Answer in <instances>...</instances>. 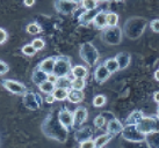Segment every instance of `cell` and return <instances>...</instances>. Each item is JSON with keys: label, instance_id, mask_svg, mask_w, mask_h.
I'll list each match as a JSON object with an SVG mask.
<instances>
[{"label": "cell", "instance_id": "1", "mask_svg": "<svg viewBox=\"0 0 159 148\" xmlns=\"http://www.w3.org/2000/svg\"><path fill=\"white\" fill-rule=\"evenodd\" d=\"M79 56H80V58L89 66L97 65L98 60H99V58H100L99 51H98L97 49H95V46H94L92 43H89V42L80 45Z\"/></svg>", "mask_w": 159, "mask_h": 148}, {"label": "cell", "instance_id": "2", "mask_svg": "<svg viewBox=\"0 0 159 148\" xmlns=\"http://www.w3.org/2000/svg\"><path fill=\"white\" fill-rule=\"evenodd\" d=\"M136 126L139 132L145 135L159 132V116H144L141 122L136 124Z\"/></svg>", "mask_w": 159, "mask_h": 148}, {"label": "cell", "instance_id": "3", "mask_svg": "<svg viewBox=\"0 0 159 148\" xmlns=\"http://www.w3.org/2000/svg\"><path fill=\"white\" fill-rule=\"evenodd\" d=\"M102 41L108 45H117L122 41V31L119 27H107L102 30Z\"/></svg>", "mask_w": 159, "mask_h": 148}, {"label": "cell", "instance_id": "4", "mask_svg": "<svg viewBox=\"0 0 159 148\" xmlns=\"http://www.w3.org/2000/svg\"><path fill=\"white\" fill-rule=\"evenodd\" d=\"M71 71H72V66H71V59L69 57H56L53 74H56L58 78H65L71 73Z\"/></svg>", "mask_w": 159, "mask_h": 148}, {"label": "cell", "instance_id": "5", "mask_svg": "<svg viewBox=\"0 0 159 148\" xmlns=\"http://www.w3.org/2000/svg\"><path fill=\"white\" fill-rule=\"evenodd\" d=\"M121 134L124 140L130 141V142H144L146 139V135L139 132L136 125H127Z\"/></svg>", "mask_w": 159, "mask_h": 148}, {"label": "cell", "instance_id": "6", "mask_svg": "<svg viewBox=\"0 0 159 148\" xmlns=\"http://www.w3.org/2000/svg\"><path fill=\"white\" fill-rule=\"evenodd\" d=\"M53 6L58 13L64 14V15H70L75 13L79 7V5L75 4L72 0H55Z\"/></svg>", "mask_w": 159, "mask_h": 148}, {"label": "cell", "instance_id": "7", "mask_svg": "<svg viewBox=\"0 0 159 148\" xmlns=\"http://www.w3.org/2000/svg\"><path fill=\"white\" fill-rule=\"evenodd\" d=\"M2 87L15 95H25L27 93V87L25 85H22L19 81H15V80H11V79L2 81Z\"/></svg>", "mask_w": 159, "mask_h": 148}, {"label": "cell", "instance_id": "8", "mask_svg": "<svg viewBox=\"0 0 159 148\" xmlns=\"http://www.w3.org/2000/svg\"><path fill=\"white\" fill-rule=\"evenodd\" d=\"M23 96V105L29 110H37L40 109L42 100L39 94H35L33 92H27Z\"/></svg>", "mask_w": 159, "mask_h": 148}, {"label": "cell", "instance_id": "9", "mask_svg": "<svg viewBox=\"0 0 159 148\" xmlns=\"http://www.w3.org/2000/svg\"><path fill=\"white\" fill-rule=\"evenodd\" d=\"M58 119L65 128L75 127V119H73V113L70 112L69 110H61L58 112Z\"/></svg>", "mask_w": 159, "mask_h": 148}, {"label": "cell", "instance_id": "10", "mask_svg": "<svg viewBox=\"0 0 159 148\" xmlns=\"http://www.w3.org/2000/svg\"><path fill=\"white\" fill-rule=\"evenodd\" d=\"M111 72L107 70V67L103 64L98 65L95 71H94V79L98 83H103L106 82L107 80L111 76Z\"/></svg>", "mask_w": 159, "mask_h": 148}, {"label": "cell", "instance_id": "11", "mask_svg": "<svg viewBox=\"0 0 159 148\" xmlns=\"http://www.w3.org/2000/svg\"><path fill=\"white\" fill-rule=\"evenodd\" d=\"M100 11L98 8L91 9V11H85L84 13L79 15V24L84 27L89 26L91 23H93V20L95 19V16H97V14Z\"/></svg>", "mask_w": 159, "mask_h": 148}, {"label": "cell", "instance_id": "12", "mask_svg": "<svg viewBox=\"0 0 159 148\" xmlns=\"http://www.w3.org/2000/svg\"><path fill=\"white\" fill-rule=\"evenodd\" d=\"M87 116H89V112H87V109L84 108V107H80V108H77L73 112V119H75V127H79L80 125H83L86 119H87Z\"/></svg>", "mask_w": 159, "mask_h": 148}, {"label": "cell", "instance_id": "13", "mask_svg": "<svg viewBox=\"0 0 159 148\" xmlns=\"http://www.w3.org/2000/svg\"><path fill=\"white\" fill-rule=\"evenodd\" d=\"M123 128V125L116 118H111V120H108V123H107V133L111 134L113 137L119 134V133H122Z\"/></svg>", "mask_w": 159, "mask_h": 148}, {"label": "cell", "instance_id": "14", "mask_svg": "<svg viewBox=\"0 0 159 148\" xmlns=\"http://www.w3.org/2000/svg\"><path fill=\"white\" fill-rule=\"evenodd\" d=\"M55 64H56V57H49V58H45L43 61H41L37 67L47 74H51L55 70Z\"/></svg>", "mask_w": 159, "mask_h": 148}, {"label": "cell", "instance_id": "15", "mask_svg": "<svg viewBox=\"0 0 159 148\" xmlns=\"http://www.w3.org/2000/svg\"><path fill=\"white\" fill-rule=\"evenodd\" d=\"M93 26L95 27L99 30H105L107 27V12L105 11H100L97 14L95 19L93 20Z\"/></svg>", "mask_w": 159, "mask_h": 148}, {"label": "cell", "instance_id": "16", "mask_svg": "<svg viewBox=\"0 0 159 148\" xmlns=\"http://www.w3.org/2000/svg\"><path fill=\"white\" fill-rule=\"evenodd\" d=\"M92 137H93V130L89 126L77 130V132H75V138L78 142H83L85 140L92 139Z\"/></svg>", "mask_w": 159, "mask_h": 148}, {"label": "cell", "instance_id": "17", "mask_svg": "<svg viewBox=\"0 0 159 148\" xmlns=\"http://www.w3.org/2000/svg\"><path fill=\"white\" fill-rule=\"evenodd\" d=\"M85 98V94L83 90H75L70 88L69 90V96H67V101L71 103H80L83 102Z\"/></svg>", "mask_w": 159, "mask_h": 148}, {"label": "cell", "instance_id": "18", "mask_svg": "<svg viewBox=\"0 0 159 148\" xmlns=\"http://www.w3.org/2000/svg\"><path fill=\"white\" fill-rule=\"evenodd\" d=\"M31 80H33V82L35 83L36 86H40V85H42V83L45 82V81L48 80V74L45 73V72H43V71H41L40 68L37 67V68L33 72Z\"/></svg>", "mask_w": 159, "mask_h": 148}, {"label": "cell", "instance_id": "19", "mask_svg": "<svg viewBox=\"0 0 159 148\" xmlns=\"http://www.w3.org/2000/svg\"><path fill=\"white\" fill-rule=\"evenodd\" d=\"M116 60L119 63L120 65V70H124V68H127L130 64V60H131V56H130V53L128 52H120L116 54Z\"/></svg>", "mask_w": 159, "mask_h": 148}, {"label": "cell", "instance_id": "20", "mask_svg": "<svg viewBox=\"0 0 159 148\" xmlns=\"http://www.w3.org/2000/svg\"><path fill=\"white\" fill-rule=\"evenodd\" d=\"M143 117H144V113L139 111V110H136V111H133L129 115L125 122H127L128 125H136V124H138L143 119Z\"/></svg>", "mask_w": 159, "mask_h": 148}, {"label": "cell", "instance_id": "21", "mask_svg": "<svg viewBox=\"0 0 159 148\" xmlns=\"http://www.w3.org/2000/svg\"><path fill=\"white\" fill-rule=\"evenodd\" d=\"M71 74H72L75 78L85 79L89 75V70H87V67H85V66H83V65H75L72 67Z\"/></svg>", "mask_w": 159, "mask_h": 148}, {"label": "cell", "instance_id": "22", "mask_svg": "<svg viewBox=\"0 0 159 148\" xmlns=\"http://www.w3.org/2000/svg\"><path fill=\"white\" fill-rule=\"evenodd\" d=\"M69 88L65 87H56L53 90L52 95L56 98V101H64L67 100V96H69Z\"/></svg>", "mask_w": 159, "mask_h": 148}, {"label": "cell", "instance_id": "23", "mask_svg": "<svg viewBox=\"0 0 159 148\" xmlns=\"http://www.w3.org/2000/svg\"><path fill=\"white\" fill-rule=\"evenodd\" d=\"M145 142L149 148H159V132L146 135Z\"/></svg>", "mask_w": 159, "mask_h": 148}, {"label": "cell", "instance_id": "24", "mask_svg": "<svg viewBox=\"0 0 159 148\" xmlns=\"http://www.w3.org/2000/svg\"><path fill=\"white\" fill-rule=\"evenodd\" d=\"M111 138H113V135L109 134V133H105V134H101V135H99V137H97V138L94 139L97 148L105 147V146L111 140Z\"/></svg>", "mask_w": 159, "mask_h": 148}, {"label": "cell", "instance_id": "25", "mask_svg": "<svg viewBox=\"0 0 159 148\" xmlns=\"http://www.w3.org/2000/svg\"><path fill=\"white\" fill-rule=\"evenodd\" d=\"M103 65L106 66L107 70L109 71L111 74L116 73L117 71H120V65L117 60H116V58H108V59L103 61Z\"/></svg>", "mask_w": 159, "mask_h": 148}, {"label": "cell", "instance_id": "26", "mask_svg": "<svg viewBox=\"0 0 159 148\" xmlns=\"http://www.w3.org/2000/svg\"><path fill=\"white\" fill-rule=\"evenodd\" d=\"M57 87L55 83L52 82H50V81H45V82H43L42 85H40L39 86V88H40V90L43 94H45V95H49V94H52L53 90H55V88Z\"/></svg>", "mask_w": 159, "mask_h": 148}, {"label": "cell", "instance_id": "27", "mask_svg": "<svg viewBox=\"0 0 159 148\" xmlns=\"http://www.w3.org/2000/svg\"><path fill=\"white\" fill-rule=\"evenodd\" d=\"M119 24V15L114 12H107V26L117 27Z\"/></svg>", "mask_w": 159, "mask_h": 148}, {"label": "cell", "instance_id": "28", "mask_svg": "<svg viewBox=\"0 0 159 148\" xmlns=\"http://www.w3.org/2000/svg\"><path fill=\"white\" fill-rule=\"evenodd\" d=\"M85 86H86L85 79L75 78V79H73L72 82H71V88H72V89H75V90H84Z\"/></svg>", "mask_w": 159, "mask_h": 148}, {"label": "cell", "instance_id": "29", "mask_svg": "<svg viewBox=\"0 0 159 148\" xmlns=\"http://www.w3.org/2000/svg\"><path fill=\"white\" fill-rule=\"evenodd\" d=\"M26 31L28 34H30V35H37V34H40L41 31H42V28H41L40 24L33 22V23H29L26 27Z\"/></svg>", "mask_w": 159, "mask_h": 148}, {"label": "cell", "instance_id": "30", "mask_svg": "<svg viewBox=\"0 0 159 148\" xmlns=\"http://www.w3.org/2000/svg\"><path fill=\"white\" fill-rule=\"evenodd\" d=\"M98 2L97 0H83L81 1V7L85 11H91V9L98 8Z\"/></svg>", "mask_w": 159, "mask_h": 148}, {"label": "cell", "instance_id": "31", "mask_svg": "<svg viewBox=\"0 0 159 148\" xmlns=\"http://www.w3.org/2000/svg\"><path fill=\"white\" fill-rule=\"evenodd\" d=\"M21 51H22V53L25 54V56H28V57L35 56V53L37 52V50L33 46V44H31V43L30 44H26L25 46H22Z\"/></svg>", "mask_w": 159, "mask_h": 148}, {"label": "cell", "instance_id": "32", "mask_svg": "<svg viewBox=\"0 0 159 148\" xmlns=\"http://www.w3.org/2000/svg\"><path fill=\"white\" fill-rule=\"evenodd\" d=\"M107 98L105 95H97L94 98H93V105L97 107V108H100V107H103L106 104Z\"/></svg>", "mask_w": 159, "mask_h": 148}, {"label": "cell", "instance_id": "33", "mask_svg": "<svg viewBox=\"0 0 159 148\" xmlns=\"http://www.w3.org/2000/svg\"><path fill=\"white\" fill-rule=\"evenodd\" d=\"M107 123V119L103 115H99L94 118V126L97 128H101V127L105 126V124Z\"/></svg>", "mask_w": 159, "mask_h": 148}, {"label": "cell", "instance_id": "34", "mask_svg": "<svg viewBox=\"0 0 159 148\" xmlns=\"http://www.w3.org/2000/svg\"><path fill=\"white\" fill-rule=\"evenodd\" d=\"M31 44H33V46L37 50V51H40V50H43V48L45 46V43L44 41L42 38H35L31 41Z\"/></svg>", "mask_w": 159, "mask_h": 148}, {"label": "cell", "instance_id": "35", "mask_svg": "<svg viewBox=\"0 0 159 148\" xmlns=\"http://www.w3.org/2000/svg\"><path fill=\"white\" fill-rule=\"evenodd\" d=\"M79 148H97V146H95V141H94V139L85 140V141H83V142H80Z\"/></svg>", "mask_w": 159, "mask_h": 148}, {"label": "cell", "instance_id": "36", "mask_svg": "<svg viewBox=\"0 0 159 148\" xmlns=\"http://www.w3.org/2000/svg\"><path fill=\"white\" fill-rule=\"evenodd\" d=\"M9 71V66L5 63L4 60L0 61V75L2 76V75H5L6 73H8Z\"/></svg>", "mask_w": 159, "mask_h": 148}, {"label": "cell", "instance_id": "37", "mask_svg": "<svg viewBox=\"0 0 159 148\" xmlns=\"http://www.w3.org/2000/svg\"><path fill=\"white\" fill-rule=\"evenodd\" d=\"M150 28L152 31H155V33L159 34V19L152 20V21L150 22Z\"/></svg>", "mask_w": 159, "mask_h": 148}, {"label": "cell", "instance_id": "38", "mask_svg": "<svg viewBox=\"0 0 159 148\" xmlns=\"http://www.w3.org/2000/svg\"><path fill=\"white\" fill-rule=\"evenodd\" d=\"M7 39H8V34H7V31L5 30L4 28H1V29H0V44H4Z\"/></svg>", "mask_w": 159, "mask_h": 148}, {"label": "cell", "instance_id": "39", "mask_svg": "<svg viewBox=\"0 0 159 148\" xmlns=\"http://www.w3.org/2000/svg\"><path fill=\"white\" fill-rule=\"evenodd\" d=\"M58 80H59V78H58V76L56 75V74H53V73L48 74V81H50V82L55 83V85H57Z\"/></svg>", "mask_w": 159, "mask_h": 148}, {"label": "cell", "instance_id": "40", "mask_svg": "<svg viewBox=\"0 0 159 148\" xmlns=\"http://www.w3.org/2000/svg\"><path fill=\"white\" fill-rule=\"evenodd\" d=\"M55 101H56V98L53 97L52 94H49V95H47V97H45V102H47V103H49V104L53 103Z\"/></svg>", "mask_w": 159, "mask_h": 148}, {"label": "cell", "instance_id": "41", "mask_svg": "<svg viewBox=\"0 0 159 148\" xmlns=\"http://www.w3.org/2000/svg\"><path fill=\"white\" fill-rule=\"evenodd\" d=\"M23 4L27 7H31V6L35 5V0H23Z\"/></svg>", "mask_w": 159, "mask_h": 148}, {"label": "cell", "instance_id": "42", "mask_svg": "<svg viewBox=\"0 0 159 148\" xmlns=\"http://www.w3.org/2000/svg\"><path fill=\"white\" fill-rule=\"evenodd\" d=\"M153 100H155V102L157 103V104H159V92L155 93V95H153Z\"/></svg>", "mask_w": 159, "mask_h": 148}, {"label": "cell", "instance_id": "43", "mask_svg": "<svg viewBox=\"0 0 159 148\" xmlns=\"http://www.w3.org/2000/svg\"><path fill=\"white\" fill-rule=\"evenodd\" d=\"M155 80L159 81V70H157V71L155 72Z\"/></svg>", "mask_w": 159, "mask_h": 148}, {"label": "cell", "instance_id": "44", "mask_svg": "<svg viewBox=\"0 0 159 148\" xmlns=\"http://www.w3.org/2000/svg\"><path fill=\"white\" fill-rule=\"evenodd\" d=\"M72 1H75V4H78V5H81V1H83V0H72Z\"/></svg>", "mask_w": 159, "mask_h": 148}, {"label": "cell", "instance_id": "45", "mask_svg": "<svg viewBox=\"0 0 159 148\" xmlns=\"http://www.w3.org/2000/svg\"><path fill=\"white\" fill-rule=\"evenodd\" d=\"M98 2H105V1H108V0H97Z\"/></svg>", "mask_w": 159, "mask_h": 148}, {"label": "cell", "instance_id": "46", "mask_svg": "<svg viewBox=\"0 0 159 148\" xmlns=\"http://www.w3.org/2000/svg\"><path fill=\"white\" fill-rule=\"evenodd\" d=\"M114 1H116V2H122V1H124V0H114Z\"/></svg>", "mask_w": 159, "mask_h": 148}, {"label": "cell", "instance_id": "47", "mask_svg": "<svg viewBox=\"0 0 159 148\" xmlns=\"http://www.w3.org/2000/svg\"><path fill=\"white\" fill-rule=\"evenodd\" d=\"M158 116H159V107H158Z\"/></svg>", "mask_w": 159, "mask_h": 148}, {"label": "cell", "instance_id": "48", "mask_svg": "<svg viewBox=\"0 0 159 148\" xmlns=\"http://www.w3.org/2000/svg\"><path fill=\"white\" fill-rule=\"evenodd\" d=\"M102 148H103V147H102Z\"/></svg>", "mask_w": 159, "mask_h": 148}]
</instances>
